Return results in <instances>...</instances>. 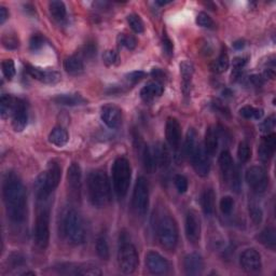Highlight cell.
<instances>
[{
    "label": "cell",
    "mask_w": 276,
    "mask_h": 276,
    "mask_svg": "<svg viewBox=\"0 0 276 276\" xmlns=\"http://www.w3.org/2000/svg\"><path fill=\"white\" fill-rule=\"evenodd\" d=\"M164 92V88L159 81H152L147 83L140 91V97L145 102H152L155 98L160 97Z\"/></svg>",
    "instance_id": "cb8c5ba5"
},
{
    "label": "cell",
    "mask_w": 276,
    "mask_h": 276,
    "mask_svg": "<svg viewBox=\"0 0 276 276\" xmlns=\"http://www.w3.org/2000/svg\"><path fill=\"white\" fill-rule=\"evenodd\" d=\"M96 251L98 257L103 260L107 261L110 258V250H109V244L108 239L105 234H101L97 237L96 240Z\"/></svg>",
    "instance_id": "8d00e7d4"
},
{
    "label": "cell",
    "mask_w": 276,
    "mask_h": 276,
    "mask_svg": "<svg viewBox=\"0 0 276 276\" xmlns=\"http://www.w3.org/2000/svg\"><path fill=\"white\" fill-rule=\"evenodd\" d=\"M64 234L70 244L81 245L86 240V226L81 215L75 209H70L64 218Z\"/></svg>",
    "instance_id": "277c9868"
},
{
    "label": "cell",
    "mask_w": 276,
    "mask_h": 276,
    "mask_svg": "<svg viewBox=\"0 0 276 276\" xmlns=\"http://www.w3.org/2000/svg\"><path fill=\"white\" fill-rule=\"evenodd\" d=\"M132 204L137 215L143 217L147 214L148 206H149V185H148L145 177H139L136 180Z\"/></svg>",
    "instance_id": "ba28073f"
},
{
    "label": "cell",
    "mask_w": 276,
    "mask_h": 276,
    "mask_svg": "<svg viewBox=\"0 0 276 276\" xmlns=\"http://www.w3.org/2000/svg\"><path fill=\"white\" fill-rule=\"evenodd\" d=\"M58 270L62 274L69 275H84V276H100L102 275L101 268L93 263H82V264H73V263H64L61 264Z\"/></svg>",
    "instance_id": "8fae6325"
},
{
    "label": "cell",
    "mask_w": 276,
    "mask_h": 276,
    "mask_svg": "<svg viewBox=\"0 0 276 276\" xmlns=\"http://www.w3.org/2000/svg\"><path fill=\"white\" fill-rule=\"evenodd\" d=\"M50 240V210L41 208L35 223V242L41 249H46Z\"/></svg>",
    "instance_id": "52a82bcc"
},
{
    "label": "cell",
    "mask_w": 276,
    "mask_h": 276,
    "mask_svg": "<svg viewBox=\"0 0 276 276\" xmlns=\"http://www.w3.org/2000/svg\"><path fill=\"white\" fill-rule=\"evenodd\" d=\"M245 179L256 193H263L268 186V177L261 166H251L247 169Z\"/></svg>",
    "instance_id": "30bf717a"
},
{
    "label": "cell",
    "mask_w": 276,
    "mask_h": 276,
    "mask_svg": "<svg viewBox=\"0 0 276 276\" xmlns=\"http://www.w3.org/2000/svg\"><path fill=\"white\" fill-rule=\"evenodd\" d=\"M165 136L169 146L177 149L181 141V127L175 118H168L165 125Z\"/></svg>",
    "instance_id": "d6986e66"
},
{
    "label": "cell",
    "mask_w": 276,
    "mask_h": 276,
    "mask_svg": "<svg viewBox=\"0 0 276 276\" xmlns=\"http://www.w3.org/2000/svg\"><path fill=\"white\" fill-rule=\"evenodd\" d=\"M219 144V134L215 127H208L205 133V150L209 155H214L217 152Z\"/></svg>",
    "instance_id": "4316f807"
},
{
    "label": "cell",
    "mask_w": 276,
    "mask_h": 276,
    "mask_svg": "<svg viewBox=\"0 0 276 276\" xmlns=\"http://www.w3.org/2000/svg\"><path fill=\"white\" fill-rule=\"evenodd\" d=\"M186 235L190 243L195 244L201 237V219L196 211L190 210L186 217Z\"/></svg>",
    "instance_id": "5bb4252c"
},
{
    "label": "cell",
    "mask_w": 276,
    "mask_h": 276,
    "mask_svg": "<svg viewBox=\"0 0 276 276\" xmlns=\"http://www.w3.org/2000/svg\"><path fill=\"white\" fill-rule=\"evenodd\" d=\"M28 121V116H27V110L26 106L23 101L19 102V106L12 116V126L16 132H22L27 125Z\"/></svg>",
    "instance_id": "7402d4cb"
},
{
    "label": "cell",
    "mask_w": 276,
    "mask_h": 276,
    "mask_svg": "<svg viewBox=\"0 0 276 276\" xmlns=\"http://www.w3.org/2000/svg\"><path fill=\"white\" fill-rule=\"evenodd\" d=\"M101 118L102 121L107 125L109 129H117L122 121V111L118 106L107 104L102 108Z\"/></svg>",
    "instance_id": "9a60e30c"
},
{
    "label": "cell",
    "mask_w": 276,
    "mask_h": 276,
    "mask_svg": "<svg viewBox=\"0 0 276 276\" xmlns=\"http://www.w3.org/2000/svg\"><path fill=\"white\" fill-rule=\"evenodd\" d=\"M119 61V55L117 52L108 50L106 51L104 54V62L107 64V65H115Z\"/></svg>",
    "instance_id": "db71d44e"
},
{
    "label": "cell",
    "mask_w": 276,
    "mask_h": 276,
    "mask_svg": "<svg viewBox=\"0 0 276 276\" xmlns=\"http://www.w3.org/2000/svg\"><path fill=\"white\" fill-rule=\"evenodd\" d=\"M183 267L188 275H200L204 268V261L200 253L192 252L183 260Z\"/></svg>",
    "instance_id": "44dd1931"
},
{
    "label": "cell",
    "mask_w": 276,
    "mask_h": 276,
    "mask_svg": "<svg viewBox=\"0 0 276 276\" xmlns=\"http://www.w3.org/2000/svg\"><path fill=\"white\" fill-rule=\"evenodd\" d=\"M127 23H129L130 27L136 34H143L145 32L143 20H141L137 14H130V16L127 17Z\"/></svg>",
    "instance_id": "ab89813d"
},
{
    "label": "cell",
    "mask_w": 276,
    "mask_h": 276,
    "mask_svg": "<svg viewBox=\"0 0 276 276\" xmlns=\"http://www.w3.org/2000/svg\"><path fill=\"white\" fill-rule=\"evenodd\" d=\"M88 193L92 205L104 207L111 201V187L108 176L104 171L92 172L88 178Z\"/></svg>",
    "instance_id": "7a4b0ae2"
},
{
    "label": "cell",
    "mask_w": 276,
    "mask_h": 276,
    "mask_svg": "<svg viewBox=\"0 0 276 276\" xmlns=\"http://www.w3.org/2000/svg\"><path fill=\"white\" fill-rule=\"evenodd\" d=\"M45 45V39L39 34L33 35L31 40H30V47L33 51H38L40 49L44 47Z\"/></svg>",
    "instance_id": "f907efd6"
},
{
    "label": "cell",
    "mask_w": 276,
    "mask_h": 276,
    "mask_svg": "<svg viewBox=\"0 0 276 276\" xmlns=\"http://www.w3.org/2000/svg\"><path fill=\"white\" fill-rule=\"evenodd\" d=\"M96 54V47L92 44L86 45L83 48V55L84 58H92Z\"/></svg>",
    "instance_id": "9f6ffc18"
},
{
    "label": "cell",
    "mask_w": 276,
    "mask_h": 276,
    "mask_svg": "<svg viewBox=\"0 0 276 276\" xmlns=\"http://www.w3.org/2000/svg\"><path fill=\"white\" fill-rule=\"evenodd\" d=\"M196 147V132L193 129H190L187 133L185 144H183V154H185V157L191 159Z\"/></svg>",
    "instance_id": "d590c367"
},
{
    "label": "cell",
    "mask_w": 276,
    "mask_h": 276,
    "mask_svg": "<svg viewBox=\"0 0 276 276\" xmlns=\"http://www.w3.org/2000/svg\"><path fill=\"white\" fill-rule=\"evenodd\" d=\"M275 121L276 120H275L274 116L268 117L266 120H264V121L260 124V131L268 134L275 127Z\"/></svg>",
    "instance_id": "f5cc1de1"
},
{
    "label": "cell",
    "mask_w": 276,
    "mask_h": 276,
    "mask_svg": "<svg viewBox=\"0 0 276 276\" xmlns=\"http://www.w3.org/2000/svg\"><path fill=\"white\" fill-rule=\"evenodd\" d=\"M153 152H154V157H155V160H157L158 165H160L163 168L169 166V164H171V154H169L166 145L162 143L155 145Z\"/></svg>",
    "instance_id": "f1b7e54d"
},
{
    "label": "cell",
    "mask_w": 276,
    "mask_h": 276,
    "mask_svg": "<svg viewBox=\"0 0 276 276\" xmlns=\"http://www.w3.org/2000/svg\"><path fill=\"white\" fill-rule=\"evenodd\" d=\"M141 159H143V163L145 166V169L148 173H153L155 167H157V160L154 157V152L150 147L145 146L143 152H141Z\"/></svg>",
    "instance_id": "e575fe53"
},
{
    "label": "cell",
    "mask_w": 276,
    "mask_h": 276,
    "mask_svg": "<svg viewBox=\"0 0 276 276\" xmlns=\"http://www.w3.org/2000/svg\"><path fill=\"white\" fill-rule=\"evenodd\" d=\"M245 47V41L244 40H237L233 44V48L236 49V50H242V49Z\"/></svg>",
    "instance_id": "94428289"
},
{
    "label": "cell",
    "mask_w": 276,
    "mask_h": 276,
    "mask_svg": "<svg viewBox=\"0 0 276 276\" xmlns=\"http://www.w3.org/2000/svg\"><path fill=\"white\" fill-rule=\"evenodd\" d=\"M118 44L120 46L126 48L127 50H134V49L136 48L137 41L133 36H131V35L120 34L118 36Z\"/></svg>",
    "instance_id": "60d3db41"
},
{
    "label": "cell",
    "mask_w": 276,
    "mask_h": 276,
    "mask_svg": "<svg viewBox=\"0 0 276 276\" xmlns=\"http://www.w3.org/2000/svg\"><path fill=\"white\" fill-rule=\"evenodd\" d=\"M152 76L155 77V78H163L164 77V73L162 72L161 69H153Z\"/></svg>",
    "instance_id": "6125c7cd"
},
{
    "label": "cell",
    "mask_w": 276,
    "mask_h": 276,
    "mask_svg": "<svg viewBox=\"0 0 276 276\" xmlns=\"http://www.w3.org/2000/svg\"><path fill=\"white\" fill-rule=\"evenodd\" d=\"M247 63V58H236L234 59V61H233V67H234V69L236 70H240L242 69Z\"/></svg>",
    "instance_id": "6f0895ef"
},
{
    "label": "cell",
    "mask_w": 276,
    "mask_h": 276,
    "mask_svg": "<svg viewBox=\"0 0 276 276\" xmlns=\"http://www.w3.org/2000/svg\"><path fill=\"white\" fill-rule=\"evenodd\" d=\"M49 9H50L51 16L55 21H58L59 23L64 22L67 17V10L66 6L63 2L60 0H52V2L49 3Z\"/></svg>",
    "instance_id": "4dcf8cb0"
},
{
    "label": "cell",
    "mask_w": 276,
    "mask_h": 276,
    "mask_svg": "<svg viewBox=\"0 0 276 276\" xmlns=\"http://www.w3.org/2000/svg\"><path fill=\"white\" fill-rule=\"evenodd\" d=\"M26 72L32 78H34V79L44 83L53 84L61 79V75L58 72H55V70H45L38 67L27 65Z\"/></svg>",
    "instance_id": "ac0fdd59"
},
{
    "label": "cell",
    "mask_w": 276,
    "mask_h": 276,
    "mask_svg": "<svg viewBox=\"0 0 276 276\" xmlns=\"http://www.w3.org/2000/svg\"><path fill=\"white\" fill-rule=\"evenodd\" d=\"M234 207V200L231 196H223L220 201V209L222 214L229 215Z\"/></svg>",
    "instance_id": "c3c4849f"
},
{
    "label": "cell",
    "mask_w": 276,
    "mask_h": 276,
    "mask_svg": "<svg viewBox=\"0 0 276 276\" xmlns=\"http://www.w3.org/2000/svg\"><path fill=\"white\" fill-rule=\"evenodd\" d=\"M145 76L146 74L144 72H132L129 75H126V80L129 83L135 84L143 79V78H145Z\"/></svg>",
    "instance_id": "11a10c76"
},
{
    "label": "cell",
    "mask_w": 276,
    "mask_h": 276,
    "mask_svg": "<svg viewBox=\"0 0 276 276\" xmlns=\"http://www.w3.org/2000/svg\"><path fill=\"white\" fill-rule=\"evenodd\" d=\"M180 73H181V77H182V81H183V93L187 96L190 93V84H191V79H192V76L194 73V67L193 64L189 62V61H185L180 64Z\"/></svg>",
    "instance_id": "83f0119b"
},
{
    "label": "cell",
    "mask_w": 276,
    "mask_h": 276,
    "mask_svg": "<svg viewBox=\"0 0 276 276\" xmlns=\"http://www.w3.org/2000/svg\"><path fill=\"white\" fill-rule=\"evenodd\" d=\"M201 205L205 215L210 216L214 213L215 207V192L213 189H205L201 196Z\"/></svg>",
    "instance_id": "f546056e"
},
{
    "label": "cell",
    "mask_w": 276,
    "mask_h": 276,
    "mask_svg": "<svg viewBox=\"0 0 276 276\" xmlns=\"http://www.w3.org/2000/svg\"><path fill=\"white\" fill-rule=\"evenodd\" d=\"M64 68L69 75L77 76L83 73L84 64L78 56H69L64 62Z\"/></svg>",
    "instance_id": "d6a6232c"
},
{
    "label": "cell",
    "mask_w": 276,
    "mask_h": 276,
    "mask_svg": "<svg viewBox=\"0 0 276 276\" xmlns=\"http://www.w3.org/2000/svg\"><path fill=\"white\" fill-rule=\"evenodd\" d=\"M67 181L70 193L75 199H80L81 187H82V174L79 164L73 163L68 167Z\"/></svg>",
    "instance_id": "2e32d148"
},
{
    "label": "cell",
    "mask_w": 276,
    "mask_h": 276,
    "mask_svg": "<svg viewBox=\"0 0 276 276\" xmlns=\"http://www.w3.org/2000/svg\"><path fill=\"white\" fill-rule=\"evenodd\" d=\"M61 167L56 162H51L47 171L42 172L35 181V193L38 201H46L61 181Z\"/></svg>",
    "instance_id": "3957f363"
},
{
    "label": "cell",
    "mask_w": 276,
    "mask_h": 276,
    "mask_svg": "<svg viewBox=\"0 0 276 276\" xmlns=\"http://www.w3.org/2000/svg\"><path fill=\"white\" fill-rule=\"evenodd\" d=\"M19 98L13 97L9 94H4L0 98V115L3 119L12 117L19 106Z\"/></svg>",
    "instance_id": "603a6c76"
},
{
    "label": "cell",
    "mask_w": 276,
    "mask_h": 276,
    "mask_svg": "<svg viewBox=\"0 0 276 276\" xmlns=\"http://www.w3.org/2000/svg\"><path fill=\"white\" fill-rule=\"evenodd\" d=\"M276 149V135L274 133L267 134L261 140V144L258 149L259 158L262 162H268L274 155Z\"/></svg>",
    "instance_id": "ffe728a7"
},
{
    "label": "cell",
    "mask_w": 276,
    "mask_h": 276,
    "mask_svg": "<svg viewBox=\"0 0 276 276\" xmlns=\"http://www.w3.org/2000/svg\"><path fill=\"white\" fill-rule=\"evenodd\" d=\"M9 17L8 10H7L5 7H0V24H4L7 19Z\"/></svg>",
    "instance_id": "91938a15"
},
{
    "label": "cell",
    "mask_w": 276,
    "mask_h": 276,
    "mask_svg": "<svg viewBox=\"0 0 276 276\" xmlns=\"http://www.w3.org/2000/svg\"><path fill=\"white\" fill-rule=\"evenodd\" d=\"M146 265L154 275H165L169 272V262L157 251H149L146 254Z\"/></svg>",
    "instance_id": "4fadbf2b"
},
{
    "label": "cell",
    "mask_w": 276,
    "mask_h": 276,
    "mask_svg": "<svg viewBox=\"0 0 276 276\" xmlns=\"http://www.w3.org/2000/svg\"><path fill=\"white\" fill-rule=\"evenodd\" d=\"M259 242L270 249H275L276 246V231L273 226H267L263 229L258 236Z\"/></svg>",
    "instance_id": "836d02e7"
},
{
    "label": "cell",
    "mask_w": 276,
    "mask_h": 276,
    "mask_svg": "<svg viewBox=\"0 0 276 276\" xmlns=\"http://www.w3.org/2000/svg\"><path fill=\"white\" fill-rule=\"evenodd\" d=\"M228 182H230V186L233 189V191H235V192H239V190H240V175H239V168L237 166H235L234 169H233V173H232Z\"/></svg>",
    "instance_id": "bcb514c9"
},
{
    "label": "cell",
    "mask_w": 276,
    "mask_h": 276,
    "mask_svg": "<svg viewBox=\"0 0 276 276\" xmlns=\"http://www.w3.org/2000/svg\"><path fill=\"white\" fill-rule=\"evenodd\" d=\"M208 155L209 154L205 150V148L199 145L195 148L192 157H191V162H192L194 171L201 177H206L209 174L210 161Z\"/></svg>",
    "instance_id": "7c38bea8"
},
{
    "label": "cell",
    "mask_w": 276,
    "mask_h": 276,
    "mask_svg": "<svg viewBox=\"0 0 276 276\" xmlns=\"http://www.w3.org/2000/svg\"><path fill=\"white\" fill-rule=\"evenodd\" d=\"M239 263L245 271L256 272L261 267V257L260 253L253 248L246 249L242 252L239 257Z\"/></svg>",
    "instance_id": "e0dca14e"
},
{
    "label": "cell",
    "mask_w": 276,
    "mask_h": 276,
    "mask_svg": "<svg viewBox=\"0 0 276 276\" xmlns=\"http://www.w3.org/2000/svg\"><path fill=\"white\" fill-rule=\"evenodd\" d=\"M249 215L251 220L253 221L254 224H259L261 221H262V210L256 204H250L249 205Z\"/></svg>",
    "instance_id": "f6af8a7d"
},
{
    "label": "cell",
    "mask_w": 276,
    "mask_h": 276,
    "mask_svg": "<svg viewBox=\"0 0 276 276\" xmlns=\"http://www.w3.org/2000/svg\"><path fill=\"white\" fill-rule=\"evenodd\" d=\"M218 162H219V166H220V171L223 175V178L225 179V181H229L230 177L233 173V169L235 167L231 153L228 150L222 151L220 155H219Z\"/></svg>",
    "instance_id": "d4e9b609"
},
{
    "label": "cell",
    "mask_w": 276,
    "mask_h": 276,
    "mask_svg": "<svg viewBox=\"0 0 276 276\" xmlns=\"http://www.w3.org/2000/svg\"><path fill=\"white\" fill-rule=\"evenodd\" d=\"M237 157H238V160L242 162V163H246V162L248 161L251 157L250 147L248 144L245 143V141H242V143H239V145H238Z\"/></svg>",
    "instance_id": "b9f144b4"
},
{
    "label": "cell",
    "mask_w": 276,
    "mask_h": 276,
    "mask_svg": "<svg viewBox=\"0 0 276 276\" xmlns=\"http://www.w3.org/2000/svg\"><path fill=\"white\" fill-rule=\"evenodd\" d=\"M53 102L56 103L58 105H63V106H79L83 105L87 103V100L84 98L82 95L74 93V94H60L53 97Z\"/></svg>",
    "instance_id": "484cf974"
},
{
    "label": "cell",
    "mask_w": 276,
    "mask_h": 276,
    "mask_svg": "<svg viewBox=\"0 0 276 276\" xmlns=\"http://www.w3.org/2000/svg\"><path fill=\"white\" fill-rule=\"evenodd\" d=\"M162 47H163V51L167 56H172L174 51V45L172 40L168 38L166 33L163 34V38H162Z\"/></svg>",
    "instance_id": "816d5d0a"
},
{
    "label": "cell",
    "mask_w": 276,
    "mask_h": 276,
    "mask_svg": "<svg viewBox=\"0 0 276 276\" xmlns=\"http://www.w3.org/2000/svg\"><path fill=\"white\" fill-rule=\"evenodd\" d=\"M169 3H171V2H157L155 4H157V5H160V6H165V5L169 4Z\"/></svg>",
    "instance_id": "be15d7a7"
},
{
    "label": "cell",
    "mask_w": 276,
    "mask_h": 276,
    "mask_svg": "<svg viewBox=\"0 0 276 276\" xmlns=\"http://www.w3.org/2000/svg\"><path fill=\"white\" fill-rule=\"evenodd\" d=\"M69 140L68 132L64 129V127H55L52 130V132L49 135V141L56 147H63L65 146Z\"/></svg>",
    "instance_id": "1f68e13d"
},
{
    "label": "cell",
    "mask_w": 276,
    "mask_h": 276,
    "mask_svg": "<svg viewBox=\"0 0 276 276\" xmlns=\"http://www.w3.org/2000/svg\"><path fill=\"white\" fill-rule=\"evenodd\" d=\"M3 194L8 217L13 222L24 221L27 215V195L23 182L18 175L7 174Z\"/></svg>",
    "instance_id": "6da1fadb"
},
{
    "label": "cell",
    "mask_w": 276,
    "mask_h": 276,
    "mask_svg": "<svg viewBox=\"0 0 276 276\" xmlns=\"http://www.w3.org/2000/svg\"><path fill=\"white\" fill-rule=\"evenodd\" d=\"M175 187L178 190L179 193H185L188 190V179L182 175H176L175 176Z\"/></svg>",
    "instance_id": "681fc988"
},
{
    "label": "cell",
    "mask_w": 276,
    "mask_h": 276,
    "mask_svg": "<svg viewBox=\"0 0 276 276\" xmlns=\"http://www.w3.org/2000/svg\"><path fill=\"white\" fill-rule=\"evenodd\" d=\"M2 67L3 73L7 79L11 80L16 76V65H14V62L12 60H5L2 64Z\"/></svg>",
    "instance_id": "7bdbcfd3"
},
{
    "label": "cell",
    "mask_w": 276,
    "mask_h": 276,
    "mask_svg": "<svg viewBox=\"0 0 276 276\" xmlns=\"http://www.w3.org/2000/svg\"><path fill=\"white\" fill-rule=\"evenodd\" d=\"M113 188L119 199H123L127 194L131 183V165L125 158H118L112 167Z\"/></svg>",
    "instance_id": "5b68a950"
},
{
    "label": "cell",
    "mask_w": 276,
    "mask_h": 276,
    "mask_svg": "<svg viewBox=\"0 0 276 276\" xmlns=\"http://www.w3.org/2000/svg\"><path fill=\"white\" fill-rule=\"evenodd\" d=\"M2 41H3V46L6 49H8V50H13V49H17L19 47V39L14 36V35H9V34L4 35Z\"/></svg>",
    "instance_id": "7dc6e473"
},
{
    "label": "cell",
    "mask_w": 276,
    "mask_h": 276,
    "mask_svg": "<svg viewBox=\"0 0 276 276\" xmlns=\"http://www.w3.org/2000/svg\"><path fill=\"white\" fill-rule=\"evenodd\" d=\"M157 235L160 245L168 251H174L178 243V228L172 217L161 218L158 223Z\"/></svg>",
    "instance_id": "8992f818"
},
{
    "label": "cell",
    "mask_w": 276,
    "mask_h": 276,
    "mask_svg": "<svg viewBox=\"0 0 276 276\" xmlns=\"http://www.w3.org/2000/svg\"><path fill=\"white\" fill-rule=\"evenodd\" d=\"M250 81L254 84V86H257V87H260V86H262L264 80H263V78L259 76V75H253L250 77Z\"/></svg>",
    "instance_id": "680465c9"
},
{
    "label": "cell",
    "mask_w": 276,
    "mask_h": 276,
    "mask_svg": "<svg viewBox=\"0 0 276 276\" xmlns=\"http://www.w3.org/2000/svg\"><path fill=\"white\" fill-rule=\"evenodd\" d=\"M119 266L124 274H132L138 266V253L135 246L131 243L123 242L120 246L118 253Z\"/></svg>",
    "instance_id": "9c48e42d"
},
{
    "label": "cell",
    "mask_w": 276,
    "mask_h": 276,
    "mask_svg": "<svg viewBox=\"0 0 276 276\" xmlns=\"http://www.w3.org/2000/svg\"><path fill=\"white\" fill-rule=\"evenodd\" d=\"M229 65H230L229 56L225 52H222L218 56V59L211 64V70L216 74H222L229 68Z\"/></svg>",
    "instance_id": "74e56055"
},
{
    "label": "cell",
    "mask_w": 276,
    "mask_h": 276,
    "mask_svg": "<svg viewBox=\"0 0 276 276\" xmlns=\"http://www.w3.org/2000/svg\"><path fill=\"white\" fill-rule=\"evenodd\" d=\"M239 115L245 119L259 120L263 117V110L251 107V106H245V107L239 110Z\"/></svg>",
    "instance_id": "f35d334b"
},
{
    "label": "cell",
    "mask_w": 276,
    "mask_h": 276,
    "mask_svg": "<svg viewBox=\"0 0 276 276\" xmlns=\"http://www.w3.org/2000/svg\"><path fill=\"white\" fill-rule=\"evenodd\" d=\"M196 24L204 28H211L214 26V21L207 13L200 12L196 17Z\"/></svg>",
    "instance_id": "ee69618b"
}]
</instances>
